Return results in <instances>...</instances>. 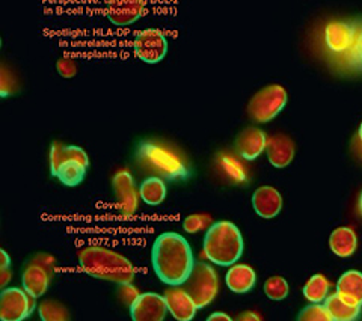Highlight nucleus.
Instances as JSON below:
<instances>
[{
	"mask_svg": "<svg viewBox=\"0 0 362 321\" xmlns=\"http://www.w3.org/2000/svg\"><path fill=\"white\" fill-rule=\"evenodd\" d=\"M151 264L163 284L183 285L195 266L194 252L185 237L177 233H163L153 243Z\"/></svg>",
	"mask_w": 362,
	"mask_h": 321,
	"instance_id": "f257e3e1",
	"label": "nucleus"
},
{
	"mask_svg": "<svg viewBox=\"0 0 362 321\" xmlns=\"http://www.w3.org/2000/svg\"><path fill=\"white\" fill-rule=\"evenodd\" d=\"M134 157L144 170L169 181L187 180L192 175L185 156L175 146L160 141H141Z\"/></svg>",
	"mask_w": 362,
	"mask_h": 321,
	"instance_id": "f03ea898",
	"label": "nucleus"
},
{
	"mask_svg": "<svg viewBox=\"0 0 362 321\" xmlns=\"http://www.w3.org/2000/svg\"><path fill=\"white\" fill-rule=\"evenodd\" d=\"M78 264L89 276L113 284H129L134 279L132 262L107 247L88 246L78 252Z\"/></svg>",
	"mask_w": 362,
	"mask_h": 321,
	"instance_id": "7ed1b4c3",
	"label": "nucleus"
},
{
	"mask_svg": "<svg viewBox=\"0 0 362 321\" xmlns=\"http://www.w3.org/2000/svg\"><path fill=\"white\" fill-rule=\"evenodd\" d=\"M243 254V237L233 222H216L207 228L204 237V255L213 264L230 267Z\"/></svg>",
	"mask_w": 362,
	"mask_h": 321,
	"instance_id": "20e7f679",
	"label": "nucleus"
},
{
	"mask_svg": "<svg viewBox=\"0 0 362 321\" xmlns=\"http://www.w3.org/2000/svg\"><path fill=\"white\" fill-rule=\"evenodd\" d=\"M183 288L192 297L198 309L209 306L219 291V278L214 269L206 262L197 261Z\"/></svg>",
	"mask_w": 362,
	"mask_h": 321,
	"instance_id": "39448f33",
	"label": "nucleus"
},
{
	"mask_svg": "<svg viewBox=\"0 0 362 321\" xmlns=\"http://www.w3.org/2000/svg\"><path fill=\"white\" fill-rule=\"evenodd\" d=\"M287 91L281 85H269L251 98L247 105L249 118L258 124L275 119L287 105Z\"/></svg>",
	"mask_w": 362,
	"mask_h": 321,
	"instance_id": "423d86ee",
	"label": "nucleus"
},
{
	"mask_svg": "<svg viewBox=\"0 0 362 321\" xmlns=\"http://www.w3.org/2000/svg\"><path fill=\"white\" fill-rule=\"evenodd\" d=\"M35 300L25 288H4L0 293V320L21 321L28 318L35 309Z\"/></svg>",
	"mask_w": 362,
	"mask_h": 321,
	"instance_id": "0eeeda50",
	"label": "nucleus"
},
{
	"mask_svg": "<svg viewBox=\"0 0 362 321\" xmlns=\"http://www.w3.org/2000/svg\"><path fill=\"white\" fill-rule=\"evenodd\" d=\"M134 54L146 64H157L166 56L168 41L158 29H145L133 41Z\"/></svg>",
	"mask_w": 362,
	"mask_h": 321,
	"instance_id": "6e6552de",
	"label": "nucleus"
},
{
	"mask_svg": "<svg viewBox=\"0 0 362 321\" xmlns=\"http://www.w3.org/2000/svg\"><path fill=\"white\" fill-rule=\"evenodd\" d=\"M113 192L117 198V209L122 216H133L139 205V189H136L134 180L129 170H119L112 180Z\"/></svg>",
	"mask_w": 362,
	"mask_h": 321,
	"instance_id": "1a4fd4ad",
	"label": "nucleus"
},
{
	"mask_svg": "<svg viewBox=\"0 0 362 321\" xmlns=\"http://www.w3.org/2000/svg\"><path fill=\"white\" fill-rule=\"evenodd\" d=\"M168 314V305L163 296L157 293L139 294L130 305V317L133 321H163Z\"/></svg>",
	"mask_w": 362,
	"mask_h": 321,
	"instance_id": "9d476101",
	"label": "nucleus"
},
{
	"mask_svg": "<svg viewBox=\"0 0 362 321\" xmlns=\"http://www.w3.org/2000/svg\"><path fill=\"white\" fill-rule=\"evenodd\" d=\"M145 13V0H107L106 14L115 26H130Z\"/></svg>",
	"mask_w": 362,
	"mask_h": 321,
	"instance_id": "9b49d317",
	"label": "nucleus"
},
{
	"mask_svg": "<svg viewBox=\"0 0 362 321\" xmlns=\"http://www.w3.org/2000/svg\"><path fill=\"white\" fill-rule=\"evenodd\" d=\"M166 305H168V311L171 313V315L178 320V321H190L194 320L198 306L195 302L192 300V297L187 294V291L183 288V286H171L168 288L163 294Z\"/></svg>",
	"mask_w": 362,
	"mask_h": 321,
	"instance_id": "f8f14e48",
	"label": "nucleus"
},
{
	"mask_svg": "<svg viewBox=\"0 0 362 321\" xmlns=\"http://www.w3.org/2000/svg\"><path fill=\"white\" fill-rule=\"evenodd\" d=\"M267 146V136L263 130L255 127H247L239 133L235 139V150L245 160H255L264 153Z\"/></svg>",
	"mask_w": 362,
	"mask_h": 321,
	"instance_id": "ddd939ff",
	"label": "nucleus"
},
{
	"mask_svg": "<svg viewBox=\"0 0 362 321\" xmlns=\"http://www.w3.org/2000/svg\"><path fill=\"white\" fill-rule=\"evenodd\" d=\"M50 273L52 272L45 266H42L40 261L33 259L32 262H29L25 272H23V276H21L23 288H25L33 299L42 297L49 288Z\"/></svg>",
	"mask_w": 362,
	"mask_h": 321,
	"instance_id": "4468645a",
	"label": "nucleus"
},
{
	"mask_svg": "<svg viewBox=\"0 0 362 321\" xmlns=\"http://www.w3.org/2000/svg\"><path fill=\"white\" fill-rule=\"evenodd\" d=\"M252 207L263 219H274L282 209L281 193L272 186L258 187L252 194Z\"/></svg>",
	"mask_w": 362,
	"mask_h": 321,
	"instance_id": "2eb2a0df",
	"label": "nucleus"
},
{
	"mask_svg": "<svg viewBox=\"0 0 362 321\" xmlns=\"http://www.w3.org/2000/svg\"><path fill=\"white\" fill-rule=\"evenodd\" d=\"M294 142L286 134H275L267 139L266 153L270 165L274 168L282 169L288 166L294 158Z\"/></svg>",
	"mask_w": 362,
	"mask_h": 321,
	"instance_id": "dca6fc26",
	"label": "nucleus"
},
{
	"mask_svg": "<svg viewBox=\"0 0 362 321\" xmlns=\"http://www.w3.org/2000/svg\"><path fill=\"white\" fill-rule=\"evenodd\" d=\"M354 38V26L344 21H332L325 29V41L327 49L335 53L346 52L352 45Z\"/></svg>",
	"mask_w": 362,
	"mask_h": 321,
	"instance_id": "f3484780",
	"label": "nucleus"
},
{
	"mask_svg": "<svg viewBox=\"0 0 362 321\" xmlns=\"http://www.w3.org/2000/svg\"><path fill=\"white\" fill-rule=\"evenodd\" d=\"M226 286L237 294L251 291L257 284V274L252 267L246 264H233L225 276Z\"/></svg>",
	"mask_w": 362,
	"mask_h": 321,
	"instance_id": "a211bd4d",
	"label": "nucleus"
},
{
	"mask_svg": "<svg viewBox=\"0 0 362 321\" xmlns=\"http://www.w3.org/2000/svg\"><path fill=\"white\" fill-rule=\"evenodd\" d=\"M337 293L350 305L362 306V273L358 270L343 273L337 282Z\"/></svg>",
	"mask_w": 362,
	"mask_h": 321,
	"instance_id": "6ab92c4d",
	"label": "nucleus"
},
{
	"mask_svg": "<svg viewBox=\"0 0 362 321\" xmlns=\"http://www.w3.org/2000/svg\"><path fill=\"white\" fill-rule=\"evenodd\" d=\"M70 160H76V162H81L83 165H89V158L85 150L81 146L74 145H62L59 142H53L50 148V170L52 175L54 177L56 172H58L59 166L65 162H70Z\"/></svg>",
	"mask_w": 362,
	"mask_h": 321,
	"instance_id": "aec40b11",
	"label": "nucleus"
},
{
	"mask_svg": "<svg viewBox=\"0 0 362 321\" xmlns=\"http://www.w3.org/2000/svg\"><path fill=\"white\" fill-rule=\"evenodd\" d=\"M358 238L352 228L339 226L334 229L329 237V247L339 258H349L355 254Z\"/></svg>",
	"mask_w": 362,
	"mask_h": 321,
	"instance_id": "412c9836",
	"label": "nucleus"
},
{
	"mask_svg": "<svg viewBox=\"0 0 362 321\" xmlns=\"http://www.w3.org/2000/svg\"><path fill=\"white\" fill-rule=\"evenodd\" d=\"M323 305L327 309V313L331 314L332 321L334 320L335 321H354L361 315V309H362V306L350 305L349 302L341 299L338 293L327 296Z\"/></svg>",
	"mask_w": 362,
	"mask_h": 321,
	"instance_id": "4be33fe9",
	"label": "nucleus"
},
{
	"mask_svg": "<svg viewBox=\"0 0 362 321\" xmlns=\"http://www.w3.org/2000/svg\"><path fill=\"white\" fill-rule=\"evenodd\" d=\"M139 197L148 205L162 204L166 198V185L160 177H150L141 182Z\"/></svg>",
	"mask_w": 362,
	"mask_h": 321,
	"instance_id": "5701e85b",
	"label": "nucleus"
},
{
	"mask_svg": "<svg viewBox=\"0 0 362 321\" xmlns=\"http://www.w3.org/2000/svg\"><path fill=\"white\" fill-rule=\"evenodd\" d=\"M86 169H88L86 165H83L81 162H76V160H70V162H65L59 166L54 177L58 178L64 186L76 187L85 180Z\"/></svg>",
	"mask_w": 362,
	"mask_h": 321,
	"instance_id": "b1692460",
	"label": "nucleus"
},
{
	"mask_svg": "<svg viewBox=\"0 0 362 321\" xmlns=\"http://www.w3.org/2000/svg\"><path fill=\"white\" fill-rule=\"evenodd\" d=\"M218 165L223 172V175L228 177L233 182H245L247 180V172L245 166L233 154L221 153L218 157Z\"/></svg>",
	"mask_w": 362,
	"mask_h": 321,
	"instance_id": "393cba45",
	"label": "nucleus"
},
{
	"mask_svg": "<svg viewBox=\"0 0 362 321\" xmlns=\"http://www.w3.org/2000/svg\"><path fill=\"white\" fill-rule=\"evenodd\" d=\"M305 299L311 303H322L329 296V281L323 274H314L303 286Z\"/></svg>",
	"mask_w": 362,
	"mask_h": 321,
	"instance_id": "a878e982",
	"label": "nucleus"
},
{
	"mask_svg": "<svg viewBox=\"0 0 362 321\" xmlns=\"http://www.w3.org/2000/svg\"><path fill=\"white\" fill-rule=\"evenodd\" d=\"M38 314L42 321H68L70 314L68 309L56 300H44L38 306Z\"/></svg>",
	"mask_w": 362,
	"mask_h": 321,
	"instance_id": "bb28decb",
	"label": "nucleus"
},
{
	"mask_svg": "<svg viewBox=\"0 0 362 321\" xmlns=\"http://www.w3.org/2000/svg\"><path fill=\"white\" fill-rule=\"evenodd\" d=\"M264 293L270 300H284L290 293V285L282 276H272L264 282Z\"/></svg>",
	"mask_w": 362,
	"mask_h": 321,
	"instance_id": "cd10ccee",
	"label": "nucleus"
},
{
	"mask_svg": "<svg viewBox=\"0 0 362 321\" xmlns=\"http://www.w3.org/2000/svg\"><path fill=\"white\" fill-rule=\"evenodd\" d=\"M299 321H332L331 314L327 313L325 305L311 303L310 306L303 308L298 315Z\"/></svg>",
	"mask_w": 362,
	"mask_h": 321,
	"instance_id": "c85d7f7f",
	"label": "nucleus"
},
{
	"mask_svg": "<svg viewBox=\"0 0 362 321\" xmlns=\"http://www.w3.org/2000/svg\"><path fill=\"white\" fill-rule=\"evenodd\" d=\"M210 225H211V217L209 214H190L183 222L185 231L189 234H197L202 231V229L209 228Z\"/></svg>",
	"mask_w": 362,
	"mask_h": 321,
	"instance_id": "c756f323",
	"label": "nucleus"
},
{
	"mask_svg": "<svg viewBox=\"0 0 362 321\" xmlns=\"http://www.w3.org/2000/svg\"><path fill=\"white\" fill-rule=\"evenodd\" d=\"M56 70H58L62 77L71 78L77 74V64L70 59V57H62V59L56 62Z\"/></svg>",
	"mask_w": 362,
	"mask_h": 321,
	"instance_id": "7c9ffc66",
	"label": "nucleus"
},
{
	"mask_svg": "<svg viewBox=\"0 0 362 321\" xmlns=\"http://www.w3.org/2000/svg\"><path fill=\"white\" fill-rule=\"evenodd\" d=\"M118 296H119V300H122L126 305H132L136 299H138V290L134 288V286L132 285V282L129 284H121L119 288H118Z\"/></svg>",
	"mask_w": 362,
	"mask_h": 321,
	"instance_id": "2f4dec72",
	"label": "nucleus"
},
{
	"mask_svg": "<svg viewBox=\"0 0 362 321\" xmlns=\"http://www.w3.org/2000/svg\"><path fill=\"white\" fill-rule=\"evenodd\" d=\"M8 76H9V73H8L6 68L4 66L2 68V80H0V86H2V97H8V94H9V88H8L9 78H8Z\"/></svg>",
	"mask_w": 362,
	"mask_h": 321,
	"instance_id": "473e14b6",
	"label": "nucleus"
},
{
	"mask_svg": "<svg viewBox=\"0 0 362 321\" xmlns=\"http://www.w3.org/2000/svg\"><path fill=\"white\" fill-rule=\"evenodd\" d=\"M355 54L359 59L361 65H362V30L359 32V35L356 38V44H355Z\"/></svg>",
	"mask_w": 362,
	"mask_h": 321,
	"instance_id": "72a5a7b5",
	"label": "nucleus"
},
{
	"mask_svg": "<svg viewBox=\"0 0 362 321\" xmlns=\"http://www.w3.org/2000/svg\"><path fill=\"white\" fill-rule=\"evenodd\" d=\"M355 153L359 156V158L362 160V122L359 125V132H358V142L355 145Z\"/></svg>",
	"mask_w": 362,
	"mask_h": 321,
	"instance_id": "f704fd0d",
	"label": "nucleus"
},
{
	"mask_svg": "<svg viewBox=\"0 0 362 321\" xmlns=\"http://www.w3.org/2000/svg\"><path fill=\"white\" fill-rule=\"evenodd\" d=\"M0 255H2V264H0V270L9 269V266H11V258H9V255L6 254V250H5V249L0 250Z\"/></svg>",
	"mask_w": 362,
	"mask_h": 321,
	"instance_id": "c9c22d12",
	"label": "nucleus"
},
{
	"mask_svg": "<svg viewBox=\"0 0 362 321\" xmlns=\"http://www.w3.org/2000/svg\"><path fill=\"white\" fill-rule=\"evenodd\" d=\"M237 320H239V321H246V320L259 321V320H262V317H259L258 314H254V313H245V314H240L239 317H237Z\"/></svg>",
	"mask_w": 362,
	"mask_h": 321,
	"instance_id": "e433bc0d",
	"label": "nucleus"
},
{
	"mask_svg": "<svg viewBox=\"0 0 362 321\" xmlns=\"http://www.w3.org/2000/svg\"><path fill=\"white\" fill-rule=\"evenodd\" d=\"M214 320H222V321H231V317L226 315L223 313H214L209 317V321H214Z\"/></svg>",
	"mask_w": 362,
	"mask_h": 321,
	"instance_id": "4c0bfd02",
	"label": "nucleus"
},
{
	"mask_svg": "<svg viewBox=\"0 0 362 321\" xmlns=\"http://www.w3.org/2000/svg\"><path fill=\"white\" fill-rule=\"evenodd\" d=\"M0 274H2V286H4V288H5V286L8 285V281H9V278H11L9 269H4V270H2V273H0Z\"/></svg>",
	"mask_w": 362,
	"mask_h": 321,
	"instance_id": "58836bf2",
	"label": "nucleus"
},
{
	"mask_svg": "<svg viewBox=\"0 0 362 321\" xmlns=\"http://www.w3.org/2000/svg\"><path fill=\"white\" fill-rule=\"evenodd\" d=\"M359 210H361V214H362V193H361V198H359Z\"/></svg>",
	"mask_w": 362,
	"mask_h": 321,
	"instance_id": "ea45409f",
	"label": "nucleus"
}]
</instances>
